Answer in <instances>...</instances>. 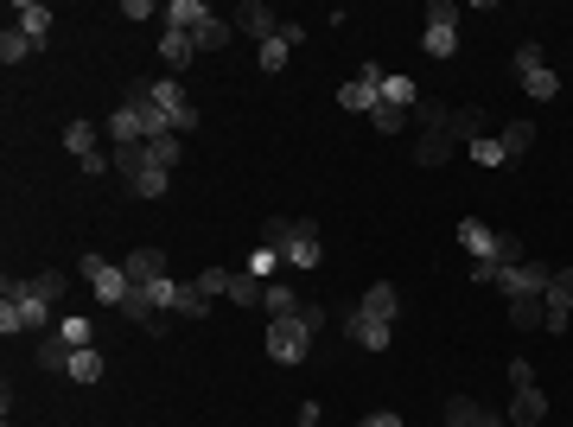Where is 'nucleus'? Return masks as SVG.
I'll return each mask as SVG.
<instances>
[{
  "label": "nucleus",
  "mask_w": 573,
  "mask_h": 427,
  "mask_svg": "<svg viewBox=\"0 0 573 427\" xmlns=\"http://www.w3.org/2000/svg\"><path fill=\"white\" fill-rule=\"evenodd\" d=\"M421 122H427L421 166H440L446 153H453V141H459V128H453V109H440V102H421Z\"/></svg>",
  "instance_id": "nucleus-7"
},
{
  "label": "nucleus",
  "mask_w": 573,
  "mask_h": 427,
  "mask_svg": "<svg viewBox=\"0 0 573 427\" xmlns=\"http://www.w3.org/2000/svg\"><path fill=\"white\" fill-rule=\"evenodd\" d=\"M64 147H71L77 160H96V153H102V134H96V122H64Z\"/></svg>",
  "instance_id": "nucleus-25"
},
{
  "label": "nucleus",
  "mask_w": 573,
  "mask_h": 427,
  "mask_svg": "<svg viewBox=\"0 0 573 427\" xmlns=\"http://www.w3.org/2000/svg\"><path fill=\"white\" fill-rule=\"evenodd\" d=\"M262 306H268V319H287V313H300V294H293V287L287 281H268V294H262Z\"/></svg>",
  "instance_id": "nucleus-29"
},
{
  "label": "nucleus",
  "mask_w": 573,
  "mask_h": 427,
  "mask_svg": "<svg viewBox=\"0 0 573 427\" xmlns=\"http://www.w3.org/2000/svg\"><path fill=\"white\" fill-rule=\"evenodd\" d=\"M516 77H523V90H529L535 102H554V96H561V77L548 71L542 45H523V51H516Z\"/></svg>",
  "instance_id": "nucleus-9"
},
{
  "label": "nucleus",
  "mask_w": 573,
  "mask_h": 427,
  "mask_svg": "<svg viewBox=\"0 0 573 427\" xmlns=\"http://www.w3.org/2000/svg\"><path fill=\"white\" fill-rule=\"evenodd\" d=\"M510 319L523 332H542V300H510Z\"/></svg>",
  "instance_id": "nucleus-37"
},
{
  "label": "nucleus",
  "mask_w": 573,
  "mask_h": 427,
  "mask_svg": "<svg viewBox=\"0 0 573 427\" xmlns=\"http://www.w3.org/2000/svg\"><path fill=\"white\" fill-rule=\"evenodd\" d=\"M325 326V313L319 306H300V313H287V319H268V357L274 364H306V351H312V338H319Z\"/></svg>",
  "instance_id": "nucleus-2"
},
{
  "label": "nucleus",
  "mask_w": 573,
  "mask_h": 427,
  "mask_svg": "<svg viewBox=\"0 0 573 427\" xmlns=\"http://www.w3.org/2000/svg\"><path fill=\"white\" fill-rule=\"evenodd\" d=\"M382 102H395V109H421V83H414V77H402V71H389V77H382Z\"/></svg>",
  "instance_id": "nucleus-24"
},
{
  "label": "nucleus",
  "mask_w": 573,
  "mask_h": 427,
  "mask_svg": "<svg viewBox=\"0 0 573 427\" xmlns=\"http://www.w3.org/2000/svg\"><path fill=\"white\" fill-rule=\"evenodd\" d=\"M497 141H503V153H510V160H523V153L535 147V122H503Z\"/></svg>",
  "instance_id": "nucleus-30"
},
{
  "label": "nucleus",
  "mask_w": 573,
  "mask_h": 427,
  "mask_svg": "<svg viewBox=\"0 0 573 427\" xmlns=\"http://www.w3.org/2000/svg\"><path fill=\"white\" fill-rule=\"evenodd\" d=\"M71 275L45 268V275H7L0 281V332L20 338V332H45L51 326V306L64 300Z\"/></svg>",
  "instance_id": "nucleus-1"
},
{
  "label": "nucleus",
  "mask_w": 573,
  "mask_h": 427,
  "mask_svg": "<svg viewBox=\"0 0 573 427\" xmlns=\"http://www.w3.org/2000/svg\"><path fill=\"white\" fill-rule=\"evenodd\" d=\"M370 128H376V134H402V128H408V109H395V102H376V109H370Z\"/></svg>",
  "instance_id": "nucleus-36"
},
{
  "label": "nucleus",
  "mask_w": 573,
  "mask_h": 427,
  "mask_svg": "<svg viewBox=\"0 0 573 427\" xmlns=\"http://www.w3.org/2000/svg\"><path fill=\"white\" fill-rule=\"evenodd\" d=\"M421 51H427V58H453V51H459V7H453V0H433V7H427Z\"/></svg>",
  "instance_id": "nucleus-5"
},
{
  "label": "nucleus",
  "mask_w": 573,
  "mask_h": 427,
  "mask_svg": "<svg viewBox=\"0 0 573 427\" xmlns=\"http://www.w3.org/2000/svg\"><path fill=\"white\" fill-rule=\"evenodd\" d=\"M357 427H408L402 415H395V408H370V415H363Z\"/></svg>",
  "instance_id": "nucleus-41"
},
{
  "label": "nucleus",
  "mask_w": 573,
  "mask_h": 427,
  "mask_svg": "<svg viewBox=\"0 0 573 427\" xmlns=\"http://www.w3.org/2000/svg\"><path fill=\"white\" fill-rule=\"evenodd\" d=\"M160 58H166V77H179L191 58H198V45H191V32H160Z\"/></svg>",
  "instance_id": "nucleus-23"
},
{
  "label": "nucleus",
  "mask_w": 573,
  "mask_h": 427,
  "mask_svg": "<svg viewBox=\"0 0 573 427\" xmlns=\"http://www.w3.org/2000/svg\"><path fill=\"white\" fill-rule=\"evenodd\" d=\"M147 96L172 115V134H191V128H198V102L185 96V83H179V77H153V83H147Z\"/></svg>",
  "instance_id": "nucleus-8"
},
{
  "label": "nucleus",
  "mask_w": 573,
  "mask_h": 427,
  "mask_svg": "<svg viewBox=\"0 0 573 427\" xmlns=\"http://www.w3.org/2000/svg\"><path fill=\"white\" fill-rule=\"evenodd\" d=\"M300 45H306V26H300V20H281V32H274V39L262 45V71H268V77L287 71V58H293Z\"/></svg>",
  "instance_id": "nucleus-14"
},
{
  "label": "nucleus",
  "mask_w": 573,
  "mask_h": 427,
  "mask_svg": "<svg viewBox=\"0 0 573 427\" xmlns=\"http://www.w3.org/2000/svg\"><path fill=\"white\" fill-rule=\"evenodd\" d=\"M141 160L153 166V173H172V166H179V134H160V141H141Z\"/></svg>",
  "instance_id": "nucleus-26"
},
{
  "label": "nucleus",
  "mask_w": 573,
  "mask_h": 427,
  "mask_svg": "<svg viewBox=\"0 0 573 427\" xmlns=\"http://www.w3.org/2000/svg\"><path fill=\"white\" fill-rule=\"evenodd\" d=\"M121 185H128L134 198H166V185H172V173H153V166H141V173H134V179H121Z\"/></svg>",
  "instance_id": "nucleus-32"
},
{
  "label": "nucleus",
  "mask_w": 573,
  "mask_h": 427,
  "mask_svg": "<svg viewBox=\"0 0 573 427\" xmlns=\"http://www.w3.org/2000/svg\"><path fill=\"white\" fill-rule=\"evenodd\" d=\"M64 364H71V351H64L58 338H45V345H39V370H64Z\"/></svg>",
  "instance_id": "nucleus-39"
},
{
  "label": "nucleus",
  "mask_w": 573,
  "mask_h": 427,
  "mask_svg": "<svg viewBox=\"0 0 573 427\" xmlns=\"http://www.w3.org/2000/svg\"><path fill=\"white\" fill-rule=\"evenodd\" d=\"M465 147H472V160H478V166H491V173H497V166H510V153H503L497 134H472Z\"/></svg>",
  "instance_id": "nucleus-31"
},
{
  "label": "nucleus",
  "mask_w": 573,
  "mask_h": 427,
  "mask_svg": "<svg viewBox=\"0 0 573 427\" xmlns=\"http://www.w3.org/2000/svg\"><path fill=\"white\" fill-rule=\"evenodd\" d=\"M7 26H20L32 45H51V7H39V0H7Z\"/></svg>",
  "instance_id": "nucleus-12"
},
{
  "label": "nucleus",
  "mask_w": 573,
  "mask_h": 427,
  "mask_svg": "<svg viewBox=\"0 0 573 427\" xmlns=\"http://www.w3.org/2000/svg\"><path fill=\"white\" fill-rule=\"evenodd\" d=\"M382 64H363V71L351 77V83H338V109H351V115H370L376 102H382Z\"/></svg>",
  "instance_id": "nucleus-10"
},
{
  "label": "nucleus",
  "mask_w": 573,
  "mask_h": 427,
  "mask_svg": "<svg viewBox=\"0 0 573 427\" xmlns=\"http://www.w3.org/2000/svg\"><path fill=\"white\" fill-rule=\"evenodd\" d=\"M357 313H370V319H382V326H395V313H402V287H395V281H376L370 294L357 300Z\"/></svg>",
  "instance_id": "nucleus-16"
},
{
  "label": "nucleus",
  "mask_w": 573,
  "mask_h": 427,
  "mask_svg": "<svg viewBox=\"0 0 573 427\" xmlns=\"http://www.w3.org/2000/svg\"><path fill=\"white\" fill-rule=\"evenodd\" d=\"M32 51H39V45H32L20 26H7V32H0V58H7V71H13V64H26Z\"/></svg>",
  "instance_id": "nucleus-33"
},
{
  "label": "nucleus",
  "mask_w": 573,
  "mask_h": 427,
  "mask_svg": "<svg viewBox=\"0 0 573 427\" xmlns=\"http://www.w3.org/2000/svg\"><path fill=\"white\" fill-rule=\"evenodd\" d=\"M510 421H516V427L548 421V396H542V383H516V396H510Z\"/></svg>",
  "instance_id": "nucleus-15"
},
{
  "label": "nucleus",
  "mask_w": 573,
  "mask_h": 427,
  "mask_svg": "<svg viewBox=\"0 0 573 427\" xmlns=\"http://www.w3.org/2000/svg\"><path fill=\"white\" fill-rule=\"evenodd\" d=\"M211 313V294H204L198 281H179V306H172V319H204Z\"/></svg>",
  "instance_id": "nucleus-27"
},
{
  "label": "nucleus",
  "mask_w": 573,
  "mask_h": 427,
  "mask_svg": "<svg viewBox=\"0 0 573 427\" xmlns=\"http://www.w3.org/2000/svg\"><path fill=\"white\" fill-rule=\"evenodd\" d=\"M281 268H287V262H281V249H274V243H255V249H249V275H255V281L281 275Z\"/></svg>",
  "instance_id": "nucleus-34"
},
{
  "label": "nucleus",
  "mask_w": 573,
  "mask_h": 427,
  "mask_svg": "<svg viewBox=\"0 0 573 427\" xmlns=\"http://www.w3.org/2000/svg\"><path fill=\"white\" fill-rule=\"evenodd\" d=\"M102 370H109V357H102V351L90 345V351H71V364H64V377H71L77 389H90V383H102Z\"/></svg>",
  "instance_id": "nucleus-19"
},
{
  "label": "nucleus",
  "mask_w": 573,
  "mask_h": 427,
  "mask_svg": "<svg viewBox=\"0 0 573 427\" xmlns=\"http://www.w3.org/2000/svg\"><path fill=\"white\" fill-rule=\"evenodd\" d=\"M230 26L242 32V39H255V45H268L274 32H281V20H274V7H262V0H242V7L230 13Z\"/></svg>",
  "instance_id": "nucleus-13"
},
{
  "label": "nucleus",
  "mask_w": 573,
  "mask_h": 427,
  "mask_svg": "<svg viewBox=\"0 0 573 427\" xmlns=\"http://www.w3.org/2000/svg\"><path fill=\"white\" fill-rule=\"evenodd\" d=\"M548 281H554V268H548V262H535V255H523L516 268H503V275H497L503 300H542V294H548Z\"/></svg>",
  "instance_id": "nucleus-6"
},
{
  "label": "nucleus",
  "mask_w": 573,
  "mask_h": 427,
  "mask_svg": "<svg viewBox=\"0 0 573 427\" xmlns=\"http://www.w3.org/2000/svg\"><path fill=\"white\" fill-rule=\"evenodd\" d=\"M230 39H236V26H230V20H217V13H211V20H204L198 32H191V45H198V51H223Z\"/></svg>",
  "instance_id": "nucleus-28"
},
{
  "label": "nucleus",
  "mask_w": 573,
  "mask_h": 427,
  "mask_svg": "<svg viewBox=\"0 0 573 427\" xmlns=\"http://www.w3.org/2000/svg\"><path fill=\"white\" fill-rule=\"evenodd\" d=\"M262 294H268V281H255L249 268H242V275H230V300H236V306H262Z\"/></svg>",
  "instance_id": "nucleus-35"
},
{
  "label": "nucleus",
  "mask_w": 573,
  "mask_h": 427,
  "mask_svg": "<svg viewBox=\"0 0 573 427\" xmlns=\"http://www.w3.org/2000/svg\"><path fill=\"white\" fill-rule=\"evenodd\" d=\"M204 20H211L204 0H166V32H198Z\"/></svg>",
  "instance_id": "nucleus-20"
},
{
  "label": "nucleus",
  "mask_w": 573,
  "mask_h": 427,
  "mask_svg": "<svg viewBox=\"0 0 573 427\" xmlns=\"http://www.w3.org/2000/svg\"><path fill=\"white\" fill-rule=\"evenodd\" d=\"M121 268H128V281H134V287H147V281H160V275H166V255L141 243V249H134V255H128Z\"/></svg>",
  "instance_id": "nucleus-21"
},
{
  "label": "nucleus",
  "mask_w": 573,
  "mask_h": 427,
  "mask_svg": "<svg viewBox=\"0 0 573 427\" xmlns=\"http://www.w3.org/2000/svg\"><path fill=\"white\" fill-rule=\"evenodd\" d=\"M51 338H58L64 351H90V345H96V326H90L83 313H64L58 326H51Z\"/></svg>",
  "instance_id": "nucleus-18"
},
{
  "label": "nucleus",
  "mask_w": 573,
  "mask_h": 427,
  "mask_svg": "<svg viewBox=\"0 0 573 427\" xmlns=\"http://www.w3.org/2000/svg\"><path fill=\"white\" fill-rule=\"evenodd\" d=\"M268 243L281 249L287 268H319V255H325L319 224H306V217H274V224H268Z\"/></svg>",
  "instance_id": "nucleus-3"
},
{
  "label": "nucleus",
  "mask_w": 573,
  "mask_h": 427,
  "mask_svg": "<svg viewBox=\"0 0 573 427\" xmlns=\"http://www.w3.org/2000/svg\"><path fill=\"white\" fill-rule=\"evenodd\" d=\"M567 319H573V268H554L542 294V332H567Z\"/></svg>",
  "instance_id": "nucleus-11"
},
{
  "label": "nucleus",
  "mask_w": 573,
  "mask_h": 427,
  "mask_svg": "<svg viewBox=\"0 0 573 427\" xmlns=\"http://www.w3.org/2000/svg\"><path fill=\"white\" fill-rule=\"evenodd\" d=\"M77 275L83 281H90V294L102 300V306H121V300H128L134 294V281H128V268H115V262H102V255L90 249V255H83V262H77Z\"/></svg>",
  "instance_id": "nucleus-4"
},
{
  "label": "nucleus",
  "mask_w": 573,
  "mask_h": 427,
  "mask_svg": "<svg viewBox=\"0 0 573 427\" xmlns=\"http://www.w3.org/2000/svg\"><path fill=\"white\" fill-rule=\"evenodd\" d=\"M121 20H166L153 0H121Z\"/></svg>",
  "instance_id": "nucleus-40"
},
{
  "label": "nucleus",
  "mask_w": 573,
  "mask_h": 427,
  "mask_svg": "<svg viewBox=\"0 0 573 427\" xmlns=\"http://www.w3.org/2000/svg\"><path fill=\"white\" fill-rule=\"evenodd\" d=\"M446 421H453V427H510L503 415H491V408H478V402H465V396L446 402Z\"/></svg>",
  "instance_id": "nucleus-22"
},
{
  "label": "nucleus",
  "mask_w": 573,
  "mask_h": 427,
  "mask_svg": "<svg viewBox=\"0 0 573 427\" xmlns=\"http://www.w3.org/2000/svg\"><path fill=\"white\" fill-rule=\"evenodd\" d=\"M344 332H351V345H363V351H389V326H382V319H370V313H351L344 319Z\"/></svg>",
  "instance_id": "nucleus-17"
},
{
  "label": "nucleus",
  "mask_w": 573,
  "mask_h": 427,
  "mask_svg": "<svg viewBox=\"0 0 573 427\" xmlns=\"http://www.w3.org/2000/svg\"><path fill=\"white\" fill-rule=\"evenodd\" d=\"M191 281H198L211 300H230V275H223V268H204V275H191Z\"/></svg>",
  "instance_id": "nucleus-38"
}]
</instances>
